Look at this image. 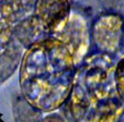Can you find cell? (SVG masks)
Wrapping results in <instances>:
<instances>
[{"label":"cell","mask_w":124,"mask_h":122,"mask_svg":"<svg viewBox=\"0 0 124 122\" xmlns=\"http://www.w3.org/2000/svg\"><path fill=\"white\" fill-rule=\"evenodd\" d=\"M76 66L58 39L49 37L34 44L23 53L19 66L21 94L41 112L50 113L67 101Z\"/></svg>","instance_id":"1"},{"label":"cell","mask_w":124,"mask_h":122,"mask_svg":"<svg viewBox=\"0 0 124 122\" xmlns=\"http://www.w3.org/2000/svg\"><path fill=\"white\" fill-rule=\"evenodd\" d=\"M115 63L110 55H88L76 68L64 105L70 122H120L124 100L115 80Z\"/></svg>","instance_id":"2"},{"label":"cell","mask_w":124,"mask_h":122,"mask_svg":"<svg viewBox=\"0 0 124 122\" xmlns=\"http://www.w3.org/2000/svg\"><path fill=\"white\" fill-rule=\"evenodd\" d=\"M52 37L65 46L73 59L76 68L88 56L90 33L86 20L80 15L71 13L64 28Z\"/></svg>","instance_id":"3"},{"label":"cell","mask_w":124,"mask_h":122,"mask_svg":"<svg viewBox=\"0 0 124 122\" xmlns=\"http://www.w3.org/2000/svg\"><path fill=\"white\" fill-rule=\"evenodd\" d=\"M24 52L25 49L15 36L13 25L0 21V84L16 71Z\"/></svg>","instance_id":"4"},{"label":"cell","mask_w":124,"mask_h":122,"mask_svg":"<svg viewBox=\"0 0 124 122\" xmlns=\"http://www.w3.org/2000/svg\"><path fill=\"white\" fill-rule=\"evenodd\" d=\"M124 21L116 15L100 17L94 23L92 39L100 53L111 55L117 52L123 39Z\"/></svg>","instance_id":"5"},{"label":"cell","mask_w":124,"mask_h":122,"mask_svg":"<svg viewBox=\"0 0 124 122\" xmlns=\"http://www.w3.org/2000/svg\"><path fill=\"white\" fill-rule=\"evenodd\" d=\"M32 14L52 37L68 22L71 15L70 0H37Z\"/></svg>","instance_id":"6"},{"label":"cell","mask_w":124,"mask_h":122,"mask_svg":"<svg viewBox=\"0 0 124 122\" xmlns=\"http://www.w3.org/2000/svg\"><path fill=\"white\" fill-rule=\"evenodd\" d=\"M13 31L25 50L50 36L33 14L13 25Z\"/></svg>","instance_id":"7"},{"label":"cell","mask_w":124,"mask_h":122,"mask_svg":"<svg viewBox=\"0 0 124 122\" xmlns=\"http://www.w3.org/2000/svg\"><path fill=\"white\" fill-rule=\"evenodd\" d=\"M37 0H0V21L14 25L32 14Z\"/></svg>","instance_id":"8"},{"label":"cell","mask_w":124,"mask_h":122,"mask_svg":"<svg viewBox=\"0 0 124 122\" xmlns=\"http://www.w3.org/2000/svg\"><path fill=\"white\" fill-rule=\"evenodd\" d=\"M13 113L15 122H41L42 112L29 105L21 94L13 95Z\"/></svg>","instance_id":"9"},{"label":"cell","mask_w":124,"mask_h":122,"mask_svg":"<svg viewBox=\"0 0 124 122\" xmlns=\"http://www.w3.org/2000/svg\"><path fill=\"white\" fill-rule=\"evenodd\" d=\"M115 80L117 89L124 100V57L115 65Z\"/></svg>","instance_id":"10"},{"label":"cell","mask_w":124,"mask_h":122,"mask_svg":"<svg viewBox=\"0 0 124 122\" xmlns=\"http://www.w3.org/2000/svg\"><path fill=\"white\" fill-rule=\"evenodd\" d=\"M41 122H67L64 118L58 113H51L42 118Z\"/></svg>","instance_id":"11"},{"label":"cell","mask_w":124,"mask_h":122,"mask_svg":"<svg viewBox=\"0 0 124 122\" xmlns=\"http://www.w3.org/2000/svg\"><path fill=\"white\" fill-rule=\"evenodd\" d=\"M123 44H124V33H123Z\"/></svg>","instance_id":"12"}]
</instances>
